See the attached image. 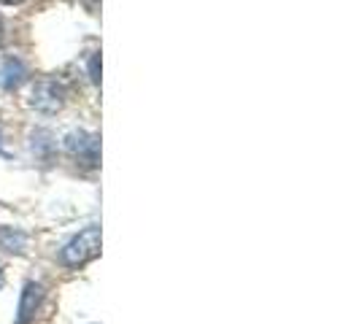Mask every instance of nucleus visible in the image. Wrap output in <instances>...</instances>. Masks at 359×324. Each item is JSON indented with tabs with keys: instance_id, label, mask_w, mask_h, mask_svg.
I'll list each match as a JSON object with an SVG mask.
<instances>
[{
	"instance_id": "obj_1",
	"label": "nucleus",
	"mask_w": 359,
	"mask_h": 324,
	"mask_svg": "<svg viewBox=\"0 0 359 324\" xmlns=\"http://www.w3.org/2000/svg\"><path fill=\"white\" fill-rule=\"evenodd\" d=\"M97 252H100V230L97 227H87L84 233H79L62 249V262L76 268V265H84L92 257H97Z\"/></svg>"
},
{
	"instance_id": "obj_2",
	"label": "nucleus",
	"mask_w": 359,
	"mask_h": 324,
	"mask_svg": "<svg viewBox=\"0 0 359 324\" xmlns=\"http://www.w3.org/2000/svg\"><path fill=\"white\" fill-rule=\"evenodd\" d=\"M65 84L60 81V79H41L36 87H33V95H30V106L38 108V111H43V114H54V111H60V108L65 106Z\"/></svg>"
},
{
	"instance_id": "obj_3",
	"label": "nucleus",
	"mask_w": 359,
	"mask_h": 324,
	"mask_svg": "<svg viewBox=\"0 0 359 324\" xmlns=\"http://www.w3.org/2000/svg\"><path fill=\"white\" fill-rule=\"evenodd\" d=\"M65 149L79 162H84L87 168H97V162H100V138L95 133L73 130V133L65 135Z\"/></svg>"
},
{
	"instance_id": "obj_4",
	"label": "nucleus",
	"mask_w": 359,
	"mask_h": 324,
	"mask_svg": "<svg viewBox=\"0 0 359 324\" xmlns=\"http://www.w3.org/2000/svg\"><path fill=\"white\" fill-rule=\"evenodd\" d=\"M25 79H27V68L19 57H8L0 65V87L3 90H17L19 84H25Z\"/></svg>"
},
{
	"instance_id": "obj_5",
	"label": "nucleus",
	"mask_w": 359,
	"mask_h": 324,
	"mask_svg": "<svg viewBox=\"0 0 359 324\" xmlns=\"http://www.w3.org/2000/svg\"><path fill=\"white\" fill-rule=\"evenodd\" d=\"M0 246H3L6 252H22V246H25V235L19 233V230L6 227V230H0Z\"/></svg>"
},
{
	"instance_id": "obj_6",
	"label": "nucleus",
	"mask_w": 359,
	"mask_h": 324,
	"mask_svg": "<svg viewBox=\"0 0 359 324\" xmlns=\"http://www.w3.org/2000/svg\"><path fill=\"white\" fill-rule=\"evenodd\" d=\"M41 297H43V289L38 287V284H27V289H25V300H22V319L30 316V311L41 303Z\"/></svg>"
},
{
	"instance_id": "obj_7",
	"label": "nucleus",
	"mask_w": 359,
	"mask_h": 324,
	"mask_svg": "<svg viewBox=\"0 0 359 324\" xmlns=\"http://www.w3.org/2000/svg\"><path fill=\"white\" fill-rule=\"evenodd\" d=\"M90 79L92 84H100V52H95L90 57Z\"/></svg>"
},
{
	"instance_id": "obj_8",
	"label": "nucleus",
	"mask_w": 359,
	"mask_h": 324,
	"mask_svg": "<svg viewBox=\"0 0 359 324\" xmlns=\"http://www.w3.org/2000/svg\"><path fill=\"white\" fill-rule=\"evenodd\" d=\"M97 3H100V0H84V6H87V8H90L92 14H95V11H97Z\"/></svg>"
},
{
	"instance_id": "obj_9",
	"label": "nucleus",
	"mask_w": 359,
	"mask_h": 324,
	"mask_svg": "<svg viewBox=\"0 0 359 324\" xmlns=\"http://www.w3.org/2000/svg\"><path fill=\"white\" fill-rule=\"evenodd\" d=\"M3 6H19V3H25V0H0Z\"/></svg>"
},
{
	"instance_id": "obj_10",
	"label": "nucleus",
	"mask_w": 359,
	"mask_h": 324,
	"mask_svg": "<svg viewBox=\"0 0 359 324\" xmlns=\"http://www.w3.org/2000/svg\"><path fill=\"white\" fill-rule=\"evenodd\" d=\"M3 38L6 36H3V19H0V46H3Z\"/></svg>"
},
{
	"instance_id": "obj_11",
	"label": "nucleus",
	"mask_w": 359,
	"mask_h": 324,
	"mask_svg": "<svg viewBox=\"0 0 359 324\" xmlns=\"http://www.w3.org/2000/svg\"><path fill=\"white\" fill-rule=\"evenodd\" d=\"M0 154H3V144H0Z\"/></svg>"
},
{
	"instance_id": "obj_12",
	"label": "nucleus",
	"mask_w": 359,
	"mask_h": 324,
	"mask_svg": "<svg viewBox=\"0 0 359 324\" xmlns=\"http://www.w3.org/2000/svg\"><path fill=\"white\" fill-rule=\"evenodd\" d=\"M0 284H3V276H0Z\"/></svg>"
}]
</instances>
